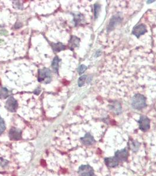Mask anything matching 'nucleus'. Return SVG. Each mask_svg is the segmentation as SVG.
Returning a JSON list of instances; mask_svg holds the SVG:
<instances>
[{"label":"nucleus","mask_w":156,"mask_h":176,"mask_svg":"<svg viewBox=\"0 0 156 176\" xmlns=\"http://www.w3.org/2000/svg\"><path fill=\"white\" fill-rule=\"evenodd\" d=\"M54 51L55 52H59L61 51H63L64 49H65L66 46L62 43L61 42H58L57 44H52L51 45Z\"/></svg>","instance_id":"4468645a"},{"label":"nucleus","mask_w":156,"mask_h":176,"mask_svg":"<svg viewBox=\"0 0 156 176\" xmlns=\"http://www.w3.org/2000/svg\"><path fill=\"white\" fill-rule=\"evenodd\" d=\"M74 21L75 22V25L77 26L78 25L81 24L82 22L84 21V17L82 14H77L76 15H75Z\"/></svg>","instance_id":"f3484780"},{"label":"nucleus","mask_w":156,"mask_h":176,"mask_svg":"<svg viewBox=\"0 0 156 176\" xmlns=\"http://www.w3.org/2000/svg\"><path fill=\"white\" fill-rule=\"evenodd\" d=\"M81 141L84 144L86 145H92L93 143H95V140L93 137L90 133L86 134L83 137L81 138Z\"/></svg>","instance_id":"9b49d317"},{"label":"nucleus","mask_w":156,"mask_h":176,"mask_svg":"<svg viewBox=\"0 0 156 176\" xmlns=\"http://www.w3.org/2000/svg\"><path fill=\"white\" fill-rule=\"evenodd\" d=\"M147 99L144 95L140 93L135 94L132 100V106L134 109L141 110L147 106Z\"/></svg>","instance_id":"f257e3e1"},{"label":"nucleus","mask_w":156,"mask_h":176,"mask_svg":"<svg viewBox=\"0 0 156 176\" xmlns=\"http://www.w3.org/2000/svg\"><path fill=\"white\" fill-rule=\"evenodd\" d=\"M51 72L49 69L44 68L38 71V80L39 82L48 83L51 81Z\"/></svg>","instance_id":"f03ea898"},{"label":"nucleus","mask_w":156,"mask_h":176,"mask_svg":"<svg viewBox=\"0 0 156 176\" xmlns=\"http://www.w3.org/2000/svg\"><path fill=\"white\" fill-rule=\"evenodd\" d=\"M8 164V162L5 160H4L3 159L0 158V166L4 167Z\"/></svg>","instance_id":"5701e85b"},{"label":"nucleus","mask_w":156,"mask_h":176,"mask_svg":"<svg viewBox=\"0 0 156 176\" xmlns=\"http://www.w3.org/2000/svg\"><path fill=\"white\" fill-rule=\"evenodd\" d=\"M5 129V124L3 119L0 116V134L4 132Z\"/></svg>","instance_id":"aec40b11"},{"label":"nucleus","mask_w":156,"mask_h":176,"mask_svg":"<svg viewBox=\"0 0 156 176\" xmlns=\"http://www.w3.org/2000/svg\"><path fill=\"white\" fill-rule=\"evenodd\" d=\"M87 79V75H83L79 78L78 79V86L82 87L85 84V82Z\"/></svg>","instance_id":"6ab92c4d"},{"label":"nucleus","mask_w":156,"mask_h":176,"mask_svg":"<svg viewBox=\"0 0 156 176\" xmlns=\"http://www.w3.org/2000/svg\"><path fill=\"white\" fill-rule=\"evenodd\" d=\"M122 21V18L119 15L116 14L112 17L110 21L109 22V24L107 27V31L108 32L111 31L118 24H119Z\"/></svg>","instance_id":"7ed1b4c3"},{"label":"nucleus","mask_w":156,"mask_h":176,"mask_svg":"<svg viewBox=\"0 0 156 176\" xmlns=\"http://www.w3.org/2000/svg\"><path fill=\"white\" fill-rule=\"evenodd\" d=\"M147 33V28L145 24H140L134 27L132 30V34L136 38H139L142 35Z\"/></svg>","instance_id":"20e7f679"},{"label":"nucleus","mask_w":156,"mask_h":176,"mask_svg":"<svg viewBox=\"0 0 156 176\" xmlns=\"http://www.w3.org/2000/svg\"><path fill=\"white\" fill-rule=\"evenodd\" d=\"M100 5L99 3H96L94 5V15H95V19H97L100 13Z\"/></svg>","instance_id":"a211bd4d"},{"label":"nucleus","mask_w":156,"mask_h":176,"mask_svg":"<svg viewBox=\"0 0 156 176\" xmlns=\"http://www.w3.org/2000/svg\"><path fill=\"white\" fill-rule=\"evenodd\" d=\"M18 106L17 101L14 98V97L10 96L5 103V108L11 112H15Z\"/></svg>","instance_id":"0eeeda50"},{"label":"nucleus","mask_w":156,"mask_h":176,"mask_svg":"<svg viewBox=\"0 0 156 176\" xmlns=\"http://www.w3.org/2000/svg\"><path fill=\"white\" fill-rule=\"evenodd\" d=\"M110 108L116 114H120L122 112V108L119 102L115 101L113 102L110 105Z\"/></svg>","instance_id":"f8f14e48"},{"label":"nucleus","mask_w":156,"mask_h":176,"mask_svg":"<svg viewBox=\"0 0 156 176\" xmlns=\"http://www.w3.org/2000/svg\"><path fill=\"white\" fill-rule=\"evenodd\" d=\"M21 130L17 128H11L9 132V137L11 140H18L22 137Z\"/></svg>","instance_id":"6e6552de"},{"label":"nucleus","mask_w":156,"mask_h":176,"mask_svg":"<svg viewBox=\"0 0 156 176\" xmlns=\"http://www.w3.org/2000/svg\"><path fill=\"white\" fill-rule=\"evenodd\" d=\"M79 174L80 176H96L92 167L89 165H81L79 168Z\"/></svg>","instance_id":"423d86ee"},{"label":"nucleus","mask_w":156,"mask_h":176,"mask_svg":"<svg viewBox=\"0 0 156 176\" xmlns=\"http://www.w3.org/2000/svg\"><path fill=\"white\" fill-rule=\"evenodd\" d=\"M138 122L139 124V128L143 132H146L150 129V121L147 116L144 115L141 116Z\"/></svg>","instance_id":"39448f33"},{"label":"nucleus","mask_w":156,"mask_h":176,"mask_svg":"<svg viewBox=\"0 0 156 176\" xmlns=\"http://www.w3.org/2000/svg\"><path fill=\"white\" fill-rule=\"evenodd\" d=\"M118 162H123L127 160L128 157V152L126 149H122L121 150L117 151L115 153L114 156Z\"/></svg>","instance_id":"1a4fd4ad"},{"label":"nucleus","mask_w":156,"mask_h":176,"mask_svg":"<svg viewBox=\"0 0 156 176\" xmlns=\"http://www.w3.org/2000/svg\"><path fill=\"white\" fill-rule=\"evenodd\" d=\"M80 40V39L74 35H72L69 41V46L71 50H73L75 48L78 47L79 46Z\"/></svg>","instance_id":"9d476101"},{"label":"nucleus","mask_w":156,"mask_h":176,"mask_svg":"<svg viewBox=\"0 0 156 176\" xmlns=\"http://www.w3.org/2000/svg\"><path fill=\"white\" fill-rule=\"evenodd\" d=\"M9 96V91L5 88H1L0 89V99H6Z\"/></svg>","instance_id":"dca6fc26"},{"label":"nucleus","mask_w":156,"mask_h":176,"mask_svg":"<svg viewBox=\"0 0 156 176\" xmlns=\"http://www.w3.org/2000/svg\"><path fill=\"white\" fill-rule=\"evenodd\" d=\"M105 162L106 165L109 167H114L118 165L119 162L116 159L115 157H109V158H106L105 159Z\"/></svg>","instance_id":"ddd939ff"},{"label":"nucleus","mask_w":156,"mask_h":176,"mask_svg":"<svg viewBox=\"0 0 156 176\" xmlns=\"http://www.w3.org/2000/svg\"><path fill=\"white\" fill-rule=\"evenodd\" d=\"M61 61V59L58 58V56H55L52 61V67L54 71L58 73V69H59V62Z\"/></svg>","instance_id":"2eb2a0df"},{"label":"nucleus","mask_w":156,"mask_h":176,"mask_svg":"<svg viewBox=\"0 0 156 176\" xmlns=\"http://www.w3.org/2000/svg\"><path fill=\"white\" fill-rule=\"evenodd\" d=\"M140 144L138 143H134V142H133L132 143H130V147L131 149L133 150V151H136L137 150L139 147Z\"/></svg>","instance_id":"4be33fe9"},{"label":"nucleus","mask_w":156,"mask_h":176,"mask_svg":"<svg viewBox=\"0 0 156 176\" xmlns=\"http://www.w3.org/2000/svg\"><path fill=\"white\" fill-rule=\"evenodd\" d=\"M87 69V66H85V65H81L78 68V72L79 75H81L83 74Z\"/></svg>","instance_id":"412c9836"}]
</instances>
